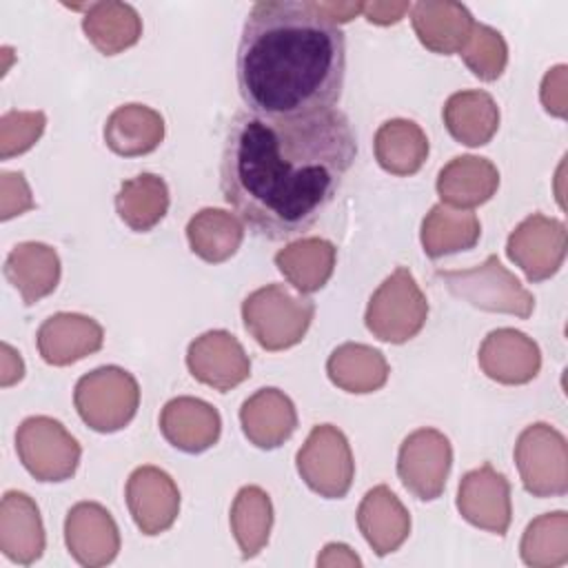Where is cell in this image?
<instances>
[{
  "label": "cell",
  "instance_id": "obj_1",
  "mask_svg": "<svg viewBox=\"0 0 568 568\" xmlns=\"http://www.w3.org/2000/svg\"><path fill=\"white\" fill-rule=\"evenodd\" d=\"M355 158L353 126L337 109L295 118L240 111L224 135L220 189L253 235L291 240L335 200Z\"/></svg>",
  "mask_w": 568,
  "mask_h": 568
},
{
  "label": "cell",
  "instance_id": "obj_2",
  "mask_svg": "<svg viewBox=\"0 0 568 568\" xmlns=\"http://www.w3.org/2000/svg\"><path fill=\"white\" fill-rule=\"evenodd\" d=\"M346 38L315 0H262L244 20L237 93L253 115L295 118L331 111L344 91Z\"/></svg>",
  "mask_w": 568,
  "mask_h": 568
},
{
  "label": "cell",
  "instance_id": "obj_3",
  "mask_svg": "<svg viewBox=\"0 0 568 568\" xmlns=\"http://www.w3.org/2000/svg\"><path fill=\"white\" fill-rule=\"evenodd\" d=\"M315 302L291 293L284 284H266L242 302L246 333L266 351H284L300 344L313 322Z\"/></svg>",
  "mask_w": 568,
  "mask_h": 568
},
{
  "label": "cell",
  "instance_id": "obj_4",
  "mask_svg": "<svg viewBox=\"0 0 568 568\" xmlns=\"http://www.w3.org/2000/svg\"><path fill=\"white\" fill-rule=\"evenodd\" d=\"M435 277L453 297L479 311L508 313L519 320H528L535 311L532 293L524 288L497 255H488L479 266L466 271H435Z\"/></svg>",
  "mask_w": 568,
  "mask_h": 568
},
{
  "label": "cell",
  "instance_id": "obj_5",
  "mask_svg": "<svg viewBox=\"0 0 568 568\" xmlns=\"http://www.w3.org/2000/svg\"><path fill=\"white\" fill-rule=\"evenodd\" d=\"M80 419L95 433L122 430L138 413V379L120 366H100L82 375L73 390Z\"/></svg>",
  "mask_w": 568,
  "mask_h": 568
},
{
  "label": "cell",
  "instance_id": "obj_6",
  "mask_svg": "<svg viewBox=\"0 0 568 568\" xmlns=\"http://www.w3.org/2000/svg\"><path fill=\"white\" fill-rule=\"evenodd\" d=\"M428 302L406 266H397L371 295L364 324L379 342L404 344L426 324Z\"/></svg>",
  "mask_w": 568,
  "mask_h": 568
},
{
  "label": "cell",
  "instance_id": "obj_7",
  "mask_svg": "<svg viewBox=\"0 0 568 568\" xmlns=\"http://www.w3.org/2000/svg\"><path fill=\"white\" fill-rule=\"evenodd\" d=\"M16 453L38 481H67L75 475L82 448L78 439L53 417H27L16 430Z\"/></svg>",
  "mask_w": 568,
  "mask_h": 568
},
{
  "label": "cell",
  "instance_id": "obj_8",
  "mask_svg": "<svg viewBox=\"0 0 568 568\" xmlns=\"http://www.w3.org/2000/svg\"><path fill=\"white\" fill-rule=\"evenodd\" d=\"M515 464L526 493L561 497L568 493V444L550 424L526 426L515 444Z\"/></svg>",
  "mask_w": 568,
  "mask_h": 568
},
{
  "label": "cell",
  "instance_id": "obj_9",
  "mask_svg": "<svg viewBox=\"0 0 568 568\" xmlns=\"http://www.w3.org/2000/svg\"><path fill=\"white\" fill-rule=\"evenodd\" d=\"M302 481L326 499H342L353 486L355 462L346 435L333 424H317L295 455Z\"/></svg>",
  "mask_w": 568,
  "mask_h": 568
},
{
  "label": "cell",
  "instance_id": "obj_10",
  "mask_svg": "<svg viewBox=\"0 0 568 568\" xmlns=\"http://www.w3.org/2000/svg\"><path fill=\"white\" fill-rule=\"evenodd\" d=\"M450 466V439L437 428L413 430L404 437L397 453V477L422 501H433L444 493Z\"/></svg>",
  "mask_w": 568,
  "mask_h": 568
},
{
  "label": "cell",
  "instance_id": "obj_11",
  "mask_svg": "<svg viewBox=\"0 0 568 568\" xmlns=\"http://www.w3.org/2000/svg\"><path fill=\"white\" fill-rule=\"evenodd\" d=\"M506 255L528 282L552 277L566 260V224L544 213L528 215L508 235Z\"/></svg>",
  "mask_w": 568,
  "mask_h": 568
},
{
  "label": "cell",
  "instance_id": "obj_12",
  "mask_svg": "<svg viewBox=\"0 0 568 568\" xmlns=\"http://www.w3.org/2000/svg\"><path fill=\"white\" fill-rule=\"evenodd\" d=\"M457 510L470 526L504 537L513 519L510 484L506 475L495 470L488 462L468 470L457 488Z\"/></svg>",
  "mask_w": 568,
  "mask_h": 568
},
{
  "label": "cell",
  "instance_id": "obj_13",
  "mask_svg": "<svg viewBox=\"0 0 568 568\" xmlns=\"http://www.w3.org/2000/svg\"><path fill=\"white\" fill-rule=\"evenodd\" d=\"M126 506L142 535L169 530L180 515V490L173 477L158 466H140L126 479Z\"/></svg>",
  "mask_w": 568,
  "mask_h": 568
},
{
  "label": "cell",
  "instance_id": "obj_14",
  "mask_svg": "<svg viewBox=\"0 0 568 568\" xmlns=\"http://www.w3.org/2000/svg\"><path fill=\"white\" fill-rule=\"evenodd\" d=\"M186 368L197 382L226 393L248 379L251 359L235 335L215 328L189 344Z\"/></svg>",
  "mask_w": 568,
  "mask_h": 568
},
{
  "label": "cell",
  "instance_id": "obj_15",
  "mask_svg": "<svg viewBox=\"0 0 568 568\" xmlns=\"http://www.w3.org/2000/svg\"><path fill=\"white\" fill-rule=\"evenodd\" d=\"M64 544L80 566L100 568L118 557L120 530L102 504L78 501L64 519Z\"/></svg>",
  "mask_w": 568,
  "mask_h": 568
},
{
  "label": "cell",
  "instance_id": "obj_16",
  "mask_svg": "<svg viewBox=\"0 0 568 568\" xmlns=\"http://www.w3.org/2000/svg\"><path fill=\"white\" fill-rule=\"evenodd\" d=\"M477 362L493 382L519 386L539 375L541 351L532 337L517 328H495L484 337Z\"/></svg>",
  "mask_w": 568,
  "mask_h": 568
},
{
  "label": "cell",
  "instance_id": "obj_17",
  "mask_svg": "<svg viewBox=\"0 0 568 568\" xmlns=\"http://www.w3.org/2000/svg\"><path fill=\"white\" fill-rule=\"evenodd\" d=\"M160 433L173 448L197 455L217 444L222 417L209 402L182 395L164 404L160 413Z\"/></svg>",
  "mask_w": 568,
  "mask_h": 568
},
{
  "label": "cell",
  "instance_id": "obj_18",
  "mask_svg": "<svg viewBox=\"0 0 568 568\" xmlns=\"http://www.w3.org/2000/svg\"><path fill=\"white\" fill-rule=\"evenodd\" d=\"M40 357L51 366H69L93 355L104 344L102 326L82 313H55L47 317L36 335Z\"/></svg>",
  "mask_w": 568,
  "mask_h": 568
},
{
  "label": "cell",
  "instance_id": "obj_19",
  "mask_svg": "<svg viewBox=\"0 0 568 568\" xmlns=\"http://www.w3.org/2000/svg\"><path fill=\"white\" fill-rule=\"evenodd\" d=\"M47 537L38 504L22 490H7L0 501V550L20 566H31L44 552Z\"/></svg>",
  "mask_w": 568,
  "mask_h": 568
},
{
  "label": "cell",
  "instance_id": "obj_20",
  "mask_svg": "<svg viewBox=\"0 0 568 568\" xmlns=\"http://www.w3.org/2000/svg\"><path fill=\"white\" fill-rule=\"evenodd\" d=\"M408 13L417 40L439 55L459 53L475 27L470 11L453 0H419Z\"/></svg>",
  "mask_w": 568,
  "mask_h": 568
},
{
  "label": "cell",
  "instance_id": "obj_21",
  "mask_svg": "<svg viewBox=\"0 0 568 568\" xmlns=\"http://www.w3.org/2000/svg\"><path fill=\"white\" fill-rule=\"evenodd\" d=\"M357 528L377 557L395 552L410 535V515L384 484L373 486L359 501Z\"/></svg>",
  "mask_w": 568,
  "mask_h": 568
},
{
  "label": "cell",
  "instance_id": "obj_22",
  "mask_svg": "<svg viewBox=\"0 0 568 568\" xmlns=\"http://www.w3.org/2000/svg\"><path fill=\"white\" fill-rule=\"evenodd\" d=\"M240 424L244 437L253 446L273 450L295 433L297 413L284 390L266 386L244 399L240 408Z\"/></svg>",
  "mask_w": 568,
  "mask_h": 568
},
{
  "label": "cell",
  "instance_id": "obj_23",
  "mask_svg": "<svg viewBox=\"0 0 568 568\" xmlns=\"http://www.w3.org/2000/svg\"><path fill=\"white\" fill-rule=\"evenodd\" d=\"M437 195L442 204L470 211L488 202L499 189L497 166L479 155H457L437 175Z\"/></svg>",
  "mask_w": 568,
  "mask_h": 568
},
{
  "label": "cell",
  "instance_id": "obj_24",
  "mask_svg": "<svg viewBox=\"0 0 568 568\" xmlns=\"http://www.w3.org/2000/svg\"><path fill=\"white\" fill-rule=\"evenodd\" d=\"M4 277L27 306L51 295L60 282V257L44 242H20L4 260Z\"/></svg>",
  "mask_w": 568,
  "mask_h": 568
},
{
  "label": "cell",
  "instance_id": "obj_25",
  "mask_svg": "<svg viewBox=\"0 0 568 568\" xmlns=\"http://www.w3.org/2000/svg\"><path fill=\"white\" fill-rule=\"evenodd\" d=\"M164 140V118L146 104H122L104 122L106 146L122 158H138L155 151Z\"/></svg>",
  "mask_w": 568,
  "mask_h": 568
},
{
  "label": "cell",
  "instance_id": "obj_26",
  "mask_svg": "<svg viewBox=\"0 0 568 568\" xmlns=\"http://www.w3.org/2000/svg\"><path fill=\"white\" fill-rule=\"evenodd\" d=\"M446 131L466 146H484L499 129V106L490 93L470 89L453 93L442 109Z\"/></svg>",
  "mask_w": 568,
  "mask_h": 568
},
{
  "label": "cell",
  "instance_id": "obj_27",
  "mask_svg": "<svg viewBox=\"0 0 568 568\" xmlns=\"http://www.w3.org/2000/svg\"><path fill=\"white\" fill-rule=\"evenodd\" d=\"M337 248L324 237H300L275 253V266L302 295L326 286L335 268Z\"/></svg>",
  "mask_w": 568,
  "mask_h": 568
},
{
  "label": "cell",
  "instance_id": "obj_28",
  "mask_svg": "<svg viewBox=\"0 0 568 568\" xmlns=\"http://www.w3.org/2000/svg\"><path fill=\"white\" fill-rule=\"evenodd\" d=\"M377 164L390 175H413L428 158V138L422 126L406 118H393L379 124L373 140Z\"/></svg>",
  "mask_w": 568,
  "mask_h": 568
},
{
  "label": "cell",
  "instance_id": "obj_29",
  "mask_svg": "<svg viewBox=\"0 0 568 568\" xmlns=\"http://www.w3.org/2000/svg\"><path fill=\"white\" fill-rule=\"evenodd\" d=\"M328 379L355 395H366L379 390L388 379V362L384 353L368 344L346 342L339 344L326 359Z\"/></svg>",
  "mask_w": 568,
  "mask_h": 568
},
{
  "label": "cell",
  "instance_id": "obj_30",
  "mask_svg": "<svg viewBox=\"0 0 568 568\" xmlns=\"http://www.w3.org/2000/svg\"><path fill=\"white\" fill-rule=\"evenodd\" d=\"M87 40L104 55L122 53L142 38V18L126 2H91L82 16Z\"/></svg>",
  "mask_w": 568,
  "mask_h": 568
},
{
  "label": "cell",
  "instance_id": "obj_31",
  "mask_svg": "<svg viewBox=\"0 0 568 568\" xmlns=\"http://www.w3.org/2000/svg\"><path fill=\"white\" fill-rule=\"evenodd\" d=\"M481 224L473 211L453 209L446 204H435L419 231L422 248L430 260L455 255L473 248L479 242Z\"/></svg>",
  "mask_w": 568,
  "mask_h": 568
},
{
  "label": "cell",
  "instance_id": "obj_32",
  "mask_svg": "<svg viewBox=\"0 0 568 568\" xmlns=\"http://www.w3.org/2000/svg\"><path fill=\"white\" fill-rule=\"evenodd\" d=\"M191 251L209 262L220 264L233 257L244 240V222L224 209H202L186 224Z\"/></svg>",
  "mask_w": 568,
  "mask_h": 568
},
{
  "label": "cell",
  "instance_id": "obj_33",
  "mask_svg": "<svg viewBox=\"0 0 568 568\" xmlns=\"http://www.w3.org/2000/svg\"><path fill=\"white\" fill-rule=\"evenodd\" d=\"M169 204V186L155 173H140L124 180L115 195V211L120 220L138 233H146L158 226L164 220Z\"/></svg>",
  "mask_w": 568,
  "mask_h": 568
},
{
  "label": "cell",
  "instance_id": "obj_34",
  "mask_svg": "<svg viewBox=\"0 0 568 568\" xmlns=\"http://www.w3.org/2000/svg\"><path fill=\"white\" fill-rule=\"evenodd\" d=\"M273 526V504L260 486H244L231 504V532L242 559L255 557L268 541Z\"/></svg>",
  "mask_w": 568,
  "mask_h": 568
},
{
  "label": "cell",
  "instance_id": "obj_35",
  "mask_svg": "<svg viewBox=\"0 0 568 568\" xmlns=\"http://www.w3.org/2000/svg\"><path fill=\"white\" fill-rule=\"evenodd\" d=\"M519 552L532 568L564 566L568 561V515L555 510L532 519L524 530Z\"/></svg>",
  "mask_w": 568,
  "mask_h": 568
},
{
  "label": "cell",
  "instance_id": "obj_36",
  "mask_svg": "<svg viewBox=\"0 0 568 568\" xmlns=\"http://www.w3.org/2000/svg\"><path fill=\"white\" fill-rule=\"evenodd\" d=\"M459 55L475 78L484 82H493L506 69L508 44L497 29L475 22L473 33L464 44V49L459 51Z\"/></svg>",
  "mask_w": 568,
  "mask_h": 568
},
{
  "label": "cell",
  "instance_id": "obj_37",
  "mask_svg": "<svg viewBox=\"0 0 568 568\" xmlns=\"http://www.w3.org/2000/svg\"><path fill=\"white\" fill-rule=\"evenodd\" d=\"M47 115L42 111H7L0 118V158L9 160L29 151L44 133Z\"/></svg>",
  "mask_w": 568,
  "mask_h": 568
},
{
  "label": "cell",
  "instance_id": "obj_38",
  "mask_svg": "<svg viewBox=\"0 0 568 568\" xmlns=\"http://www.w3.org/2000/svg\"><path fill=\"white\" fill-rule=\"evenodd\" d=\"M36 206L31 189L20 171L0 173V220L7 222Z\"/></svg>",
  "mask_w": 568,
  "mask_h": 568
},
{
  "label": "cell",
  "instance_id": "obj_39",
  "mask_svg": "<svg viewBox=\"0 0 568 568\" xmlns=\"http://www.w3.org/2000/svg\"><path fill=\"white\" fill-rule=\"evenodd\" d=\"M566 71H568L566 64H557L541 80V91H539L541 104L555 118H566V113H568V89H566L568 80H566Z\"/></svg>",
  "mask_w": 568,
  "mask_h": 568
},
{
  "label": "cell",
  "instance_id": "obj_40",
  "mask_svg": "<svg viewBox=\"0 0 568 568\" xmlns=\"http://www.w3.org/2000/svg\"><path fill=\"white\" fill-rule=\"evenodd\" d=\"M408 11H410V2H377V0L362 2V16L371 24H379V27L399 22Z\"/></svg>",
  "mask_w": 568,
  "mask_h": 568
},
{
  "label": "cell",
  "instance_id": "obj_41",
  "mask_svg": "<svg viewBox=\"0 0 568 568\" xmlns=\"http://www.w3.org/2000/svg\"><path fill=\"white\" fill-rule=\"evenodd\" d=\"M317 566H362V559L346 544H326L317 557Z\"/></svg>",
  "mask_w": 568,
  "mask_h": 568
},
{
  "label": "cell",
  "instance_id": "obj_42",
  "mask_svg": "<svg viewBox=\"0 0 568 568\" xmlns=\"http://www.w3.org/2000/svg\"><path fill=\"white\" fill-rule=\"evenodd\" d=\"M2 348V373H0V386H13L16 382L22 379L24 375V362L20 353H16L7 342L0 346Z\"/></svg>",
  "mask_w": 568,
  "mask_h": 568
},
{
  "label": "cell",
  "instance_id": "obj_43",
  "mask_svg": "<svg viewBox=\"0 0 568 568\" xmlns=\"http://www.w3.org/2000/svg\"><path fill=\"white\" fill-rule=\"evenodd\" d=\"M315 4L335 24L351 22L355 16L362 13V2H337V0L322 2V0H315Z\"/></svg>",
  "mask_w": 568,
  "mask_h": 568
}]
</instances>
